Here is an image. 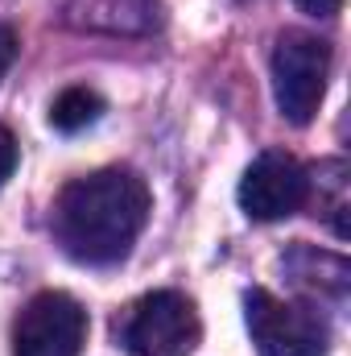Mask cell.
<instances>
[{"mask_svg": "<svg viewBox=\"0 0 351 356\" xmlns=\"http://www.w3.org/2000/svg\"><path fill=\"white\" fill-rule=\"evenodd\" d=\"M149 220V186L132 170H95L62 186L54 203L58 245L83 266H112L128 257Z\"/></svg>", "mask_w": 351, "mask_h": 356, "instance_id": "obj_1", "label": "cell"}, {"mask_svg": "<svg viewBox=\"0 0 351 356\" xmlns=\"http://www.w3.org/2000/svg\"><path fill=\"white\" fill-rule=\"evenodd\" d=\"M331 79V46L314 33L289 29L273 50V95L289 124H310Z\"/></svg>", "mask_w": 351, "mask_h": 356, "instance_id": "obj_2", "label": "cell"}, {"mask_svg": "<svg viewBox=\"0 0 351 356\" xmlns=\"http://www.w3.org/2000/svg\"><path fill=\"white\" fill-rule=\"evenodd\" d=\"M244 319L261 356H327L331 348V327L318 311L285 302L261 286L244 294Z\"/></svg>", "mask_w": 351, "mask_h": 356, "instance_id": "obj_3", "label": "cell"}, {"mask_svg": "<svg viewBox=\"0 0 351 356\" xmlns=\"http://www.w3.org/2000/svg\"><path fill=\"white\" fill-rule=\"evenodd\" d=\"M198 336H203L198 311L178 290L145 294L120 327V340L132 356H190L198 348Z\"/></svg>", "mask_w": 351, "mask_h": 356, "instance_id": "obj_4", "label": "cell"}, {"mask_svg": "<svg viewBox=\"0 0 351 356\" xmlns=\"http://www.w3.org/2000/svg\"><path fill=\"white\" fill-rule=\"evenodd\" d=\"M87 340V311L62 294L42 290L12 323V356H79Z\"/></svg>", "mask_w": 351, "mask_h": 356, "instance_id": "obj_5", "label": "cell"}, {"mask_svg": "<svg viewBox=\"0 0 351 356\" xmlns=\"http://www.w3.org/2000/svg\"><path fill=\"white\" fill-rule=\"evenodd\" d=\"M306 199H310V175L285 149L261 154L240 178V207H244V216H252L261 224L293 216Z\"/></svg>", "mask_w": 351, "mask_h": 356, "instance_id": "obj_6", "label": "cell"}, {"mask_svg": "<svg viewBox=\"0 0 351 356\" xmlns=\"http://www.w3.org/2000/svg\"><path fill=\"white\" fill-rule=\"evenodd\" d=\"M62 21L71 29H87V33L132 38V33L153 29L157 4L153 0H62Z\"/></svg>", "mask_w": 351, "mask_h": 356, "instance_id": "obj_7", "label": "cell"}, {"mask_svg": "<svg viewBox=\"0 0 351 356\" xmlns=\"http://www.w3.org/2000/svg\"><path fill=\"white\" fill-rule=\"evenodd\" d=\"M281 266L293 273L298 286L314 290L318 298H335V302H343V294H348V261H343V257H335V253H314V249L298 245V249L285 253Z\"/></svg>", "mask_w": 351, "mask_h": 356, "instance_id": "obj_8", "label": "cell"}, {"mask_svg": "<svg viewBox=\"0 0 351 356\" xmlns=\"http://www.w3.org/2000/svg\"><path fill=\"white\" fill-rule=\"evenodd\" d=\"M103 116V95L91 88H67L50 104V124L58 133H79Z\"/></svg>", "mask_w": 351, "mask_h": 356, "instance_id": "obj_9", "label": "cell"}, {"mask_svg": "<svg viewBox=\"0 0 351 356\" xmlns=\"http://www.w3.org/2000/svg\"><path fill=\"white\" fill-rule=\"evenodd\" d=\"M12 170H17V137L0 124V186L12 178Z\"/></svg>", "mask_w": 351, "mask_h": 356, "instance_id": "obj_10", "label": "cell"}, {"mask_svg": "<svg viewBox=\"0 0 351 356\" xmlns=\"http://www.w3.org/2000/svg\"><path fill=\"white\" fill-rule=\"evenodd\" d=\"M17 50H21V38L12 25H0V79L8 75V67L17 63Z\"/></svg>", "mask_w": 351, "mask_h": 356, "instance_id": "obj_11", "label": "cell"}, {"mask_svg": "<svg viewBox=\"0 0 351 356\" xmlns=\"http://www.w3.org/2000/svg\"><path fill=\"white\" fill-rule=\"evenodd\" d=\"M298 4H302L306 13H314V17H335L343 0H298Z\"/></svg>", "mask_w": 351, "mask_h": 356, "instance_id": "obj_12", "label": "cell"}]
</instances>
